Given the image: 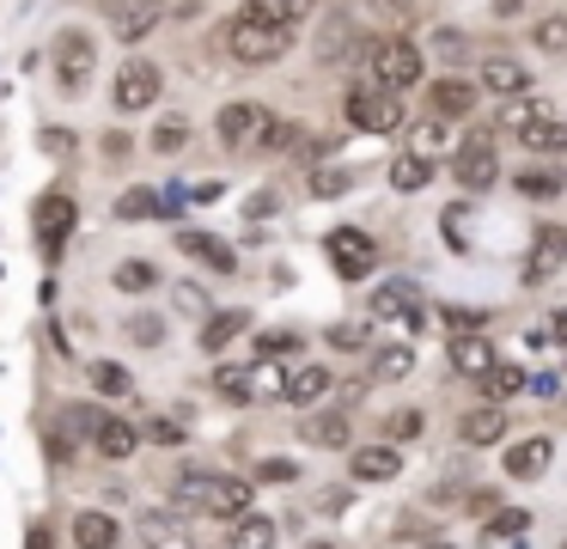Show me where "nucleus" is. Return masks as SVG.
Returning a JSON list of instances; mask_svg holds the SVG:
<instances>
[{
  "instance_id": "nucleus-1",
  "label": "nucleus",
  "mask_w": 567,
  "mask_h": 549,
  "mask_svg": "<svg viewBox=\"0 0 567 549\" xmlns=\"http://www.w3.org/2000/svg\"><path fill=\"white\" fill-rule=\"evenodd\" d=\"M172 512H208V519H245L250 512V482H238V476H220V470H189L172 482Z\"/></svg>"
},
{
  "instance_id": "nucleus-2",
  "label": "nucleus",
  "mask_w": 567,
  "mask_h": 549,
  "mask_svg": "<svg viewBox=\"0 0 567 549\" xmlns=\"http://www.w3.org/2000/svg\"><path fill=\"white\" fill-rule=\"evenodd\" d=\"M367 68H372V85H379V92H396V98H403L409 85H421L427 55H421L415 43H403V37H379V43L367 49Z\"/></svg>"
},
{
  "instance_id": "nucleus-3",
  "label": "nucleus",
  "mask_w": 567,
  "mask_h": 549,
  "mask_svg": "<svg viewBox=\"0 0 567 549\" xmlns=\"http://www.w3.org/2000/svg\"><path fill=\"white\" fill-rule=\"evenodd\" d=\"M226 49H233V61H245V68H269V61H281L287 49H293V31L245 12V19H233V31H226Z\"/></svg>"
},
{
  "instance_id": "nucleus-4",
  "label": "nucleus",
  "mask_w": 567,
  "mask_h": 549,
  "mask_svg": "<svg viewBox=\"0 0 567 549\" xmlns=\"http://www.w3.org/2000/svg\"><path fill=\"white\" fill-rule=\"evenodd\" d=\"M342 110H348V122H354V129H367V134L403 129V98L379 92V85H354V92L342 98Z\"/></svg>"
},
{
  "instance_id": "nucleus-5",
  "label": "nucleus",
  "mask_w": 567,
  "mask_h": 549,
  "mask_svg": "<svg viewBox=\"0 0 567 549\" xmlns=\"http://www.w3.org/2000/svg\"><path fill=\"white\" fill-rule=\"evenodd\" d=\"M452 177L464 183V190H488V183H501V159H494V134L488 129L464 134V146L452 153Z\"/></svg>"
},
{
  "instance_id": "nucleus-6",
  "label": "nucleus",
  "mask_w": 567,
  "mask_h": 549,
  "mask_svg": "<svg viewBox=\"0 0 567 549\" xmlns=\"http://www.w3.org/2000/svg\"><path fill=\"white\" fill-rule=\"evenodd\" d=\"M275 110L269 104H250V98H238V104H226L220 116H214V129H220V141L233 146V153H245V146H257L262 134H269Z\"/></svg>"
},
{
  "instance_id": "nucleus-7",
  "label": "nucleus",
  "mask_w": 567,
  "mask_h": 549,
  "mask_svg": "<svg viewBox=\"0 0 567 549\" xmlns=\"http://www.w3.org/2000/svg\"><path fill=\"white\" fill-rule=\"evenodd\" d=\"M159 61H123L116 68V85H111V98H116V110H153L159 104Z\"/></svg>"
},
{
  "instance_id": "nucleus-8",
  "label": "nucleus",
  "mask_w": 567,
  "mask_h": 549,
  "mask_svg": "<svg viewBox=\"0 0 567 549\" xmlns=\"http://www.w3.org/2000/svg\"><path fill=\"white\" fill-rule=\"evenodd\" d=\"M74 220H80L74 195H62V190L43 195L38 214H31V226H38V251H43V256H62V244H68V232H74Z\"/></svg>"
},
{
  "instance_id": "nucleus-9",
  "label": "nucleus",
  "mask_w": 567,
  "mask_h": 549,
  "mask_svg": "<svg viewBox=\"0 0 567 549\" xmlns=\"http://www.w3.org/2000/svg\"><path fill=\"white\" fill-rule=\"evenodd\" d=\"M50 55H55V80H62L68 92H80V85L92 80V61H99V49H92L86 31H62Z\"/></svg>"
},
{
  "instance_id": "nucleus-10",
  "label": "nucleus",
  "mask_w": 567,
  "mask_h": 549,
  "mask_svg": "<svg viewBox=\"0 0 567 549\" xmlns=\"http://www.w3.org/2000/svg\"><path fill=\"white\" fill-rule=\"evenodd\" d=\"M330 263H336V275H342V281H360L372 263H379V244H372L367 232L342 226V232H330Z\"/></svg>"
},
{
  "instance_id": "nucleus-11",
  "label": "nucleus",
  "mask_w": 567,
  "mask_h": 549,
  "mask_svg": "<svg viewBox=\"0 0 567 549\" xmlns=\"http://www.w3.org/2000/svg\"><path fill=\"white\" fill-rule=\"evenodd\" d=\"M470 110H476V85L470 80H433L427 85V116L433 122H457V116H470Z\"/></svg>"
},
{
  "instance_id": "nucleus-12",
  "label": "nucleus",
  "mask_w": 567,
  "mask_h": 549,
  "mask_svg": "<svg viewBox=\"0 0 567 549\" xmlns=\"http://www.w3.org/2000/svg\"><path fill=\"white\" fill-rule=\"evenodd\" d=\"M135 531H141V549H196L184 512H141Z\"/></svg>"
},
{
  "instance_id": "nucleus-13",
  "label": "nucleus",
  "mask_w": 567,
  "mask_h": 549,
  "mask_svg": "<svg viewBox=\"0 0 567 549\" xmlns=\"http://www.w3.org/2000/svg\"><path fill=\"white\" fill-rule=\"evenodd\" d=\"M159 12H165V0H111V31L123 43H141L159 24Z\"/></svg>"
},
{
  "instance_id": "nucleus-14",
  "label": "nucleus",
  "mask_w": 567,
  "mask_h": 549,
  "mask_svg": "<svg viewBox=\"0 0 567 549\" xmlns=\"http://www.w3.org/2000/svg\"><path fill=\"white\" fill-rule=\"evenodd\" d=\"M367 37L354 31V19H330L323 24V37H318V61L323 68H342V61H354V55H367Z\"/></svg>"
},
{
  "instance_id": "nucleus-15",
  "label": "nucleus",
  "mask_w": 567,
  "mask_h": 549,
  "mask_svg": "<svg viewBox=\"0 0 567 549\" xmlns=\"http://www.w3.org/2000/svg\"><path fill=\"white\" fill-rule=\"evenodd\" d=\"M549 458H555V446L543 434H530V439H518L501 464H506V476H513V482H537V476L549 470Z\"/></svg>"
},
{
  "instance_id": "nucleus-16",
  "label": "nucleus",
  "mask_w": 567,
  "mask_h": 549,
  "mask_svg": "<svg viewBox=\"0 0 567 549\" xmlns=\"http://www.w3.org/2000/svg\"><path fill=\"white\" fill-rule=\"evenodd\" d=\"M177 251H184V256H196V263H208L214 275H233V268H238L233 244H226V238H214V232H177Z\"/></svg>"
},
{
  "instance_id": "nucleus-17",
  "label": "nucleus",
  "mask_w": 567,
  "mask_h": 549,
  "mask_svg": "<svg viewBox=\"0 0 567 549\" xmlns=\"http://www.w3.org/2000/svg\"><path fill=\"white\" fill-rule=\"evenodd\" d=\"M135 439H141V434L123 421V415H99V421H92V451H104L111 464L135 458Z\"/></svg>"
},
{
  "instance_id": "nucleus-18",
  "label": "nucleus",
  "mask_w": 567,
  "mask_h": 549,
  "mask_svg": "<svg viewBox=\"0 0 567 549\" xmlns=\"http://www.w3.org/2000/svg\"><path fill=\"white\" fill-rule=\"evenodd\" d=\"M348 470H354V482H391V476L403 470V451L396 446H360V451H348Z\"/></svg>"
},
{
  "instance_id": "nucleus-19",
  "label": "nucleus",
  "mask_w": 567,
  "mask_h": 549,
  "mask_svg": "<svg viewBox=\"0 0 567 549\" xmlns=\"http://www.w3.org/2000/svg\"><path fill=\"white\" fill-rule=\"evenodd\" d=\"M457 439H464V446H501V439H506V409H501V403L470 409L464 421H457Z\"/></svg>"
},
{
  "instance_id": "nucleus-20",
  "label": "nucleus",
  "mask_w": 567,
  "mask_h": 549,
  "mask_svg": "<svg viewBox=\"0 0 567 549\" xmlns=\"http://www.w3.org/2000/svg\"><path fill=\"white\" fill-rule=\"evenodd\" d=\"M306 439L311 446H348V439H354V409H348V403H336V409H323V415H311L306 421Z\"/></svg>"
},
{
  "instance_id": "nucleus-21",
  "label": "nucleus",
  "mask_w": 567,
  "mask_h": 549,
  "mask_svg": "<svg viewBox=\"0 0 567 549\" xmlns=\"http://www.w3.org/2000/svg\"><path fill=\"white\" fill-rule=\"evenodd\" d=\"M518 141H525L530 153H567V122L549 116V110H537V116L518 122Z\"/></svg>"
},
{
  "instance_id": "nucleus-22",
  "label": "nucleus",
  "mask_w": 567,
  "mask_h": 549,
  "mask_svg": "<svg viewBox=\"0 0 567 549\" xmlns=\"http://www.w3.org/2000/svg\"><path fill=\"white\" fill-rule=\"evenodd\" d=\"M494 360H501V354H494V342H488V336H452V373L482 378Z\"/></svg>"
},
{
  "instance_id": "nucleus-23",
  "label": "nucleus",
  "mask_w": 567,
  "mask_h": 549,
  "mask_svg": "<svg viewBox=\"0 0 567 549\" xmlns=\"http://www.w3.org/2000/svg\"><path fill=\"white\" fill-rule=\"evenodd\" d=\"M245 329H250V312H238V305H233V312H214L208 324H202V354L233 348V342L245 336Z\"/></svg>"
},
{
  "instance_id": "nucleus-24",
  "label": "nucleus",
  "mask_w": 567,
  "mask_h": 549,
  "mask_svg": "<svg viewBox=\"0 0 567 549\" xmlns=\"http://www.w3.org/2000/svg\"><path fill=\"white\" fill-rule=\"evenodd\" d=\"M74 549H116V519L99 507L74 512Z\"/></svg>"
},
{
  "instance_id": "nucleus-25",
  "label": "nucleus",
  "mask_w": 567,
  "mask_h": 549,
  "mask_svg": "<svg viewBox=\"0 0 567 549\" xmlns=\"http://www.w3.org/2000/svg\"><path fill=\"white\" fill-rule=\"evenodd\" d=\"M323 390H330V373H323V366H299V373L281 378V397L299 403V409H306V403H318Z\"/></svg>"
},
{
  "instance_id": "nucleus-26",
  "label": "nucleus",
  "mask_w": 567,
  "mask_h": 549,
  "mask_svg": "<svg viewBox=\"0 0 567 549\" xmlns=\"http://www.w3.org/2000/svg\"><path fill=\"white\" fill-rule=\"evenodd\" d=\"M482 85L488 92H501V98H525V85H530V73L518 68V61H482Z\"/></svg>"
},
{
  "instance_id": "nucleus-27",
  "label": "nucleus",
  "mask_w": 567,
  "mask_h": 549,
  "mask_svg": "<svg viewBox=\"0 0 567 549\" xmlns=\"http://www.w3.org/2000/svg\"><path fill=\"white\" fill-rule=\"evenodd\" d=\"M409 373H415V348H409V342L372 348V378H409Z\"/></svg>"
},
{
  "instance_id": "nucleus-28",
  "label": "nucleus",
  "mask_w": 567,
  "mask_h": 549,
  "mask_svg": "<svg viewBox=\"0 0 567 549\" xmlns=\"http://www.w3.org/2000/svg\"><path fill=\"white\" fill-rule=\"evenodd\" d=\"M233 549H275V519H262V512L233 519Z\"/></svg>"
},
{
  "instance_id": "nucleus-29",
  "label": "nucleus",
  "mask_w": 567,
  "mask_h": 549,
  "mask_svg": "<svg viewBox=\"0 0 567 549\" xmlns=\"http://www.w3.org/2000/svg\"><path fill=\"white\" fill-rule=\"evenodd\" d=\"M391 183H396V190H427V183H433V159H421V153L391 159Z\"/></svg>"
},
{
  "instance_id": "nucleus-30",
  "label": "nucleus",
  "mask_w": 567,
  "mask_h": 549,
  "mask_svg": "<svg viewBox=\"0 0 567 549\" xmlns=\"http://www.w3.org/2000/svg\"><path fill=\"white\" fill-rule=\"evenodd\" d=\"M311 12V0H250V19H269V24H287L293 31L299 19Z\"/></svg>"
},
{
  "instance_id": "nucleus-31",
  "label": "nucleus",
  "mask_w": 567,
  "mask_h": 549,
  "mask_svg": "<svg viewBox=\"0 0 567 549\" xmlns=\"http://www.w3.org/2000/svg\"><path fill=\"white\" fill-rule=\"evenodd\" d=\"M530 43H537L543 55H561V49H567V19H561V12L537 19V24H530Z\"/></svg>"
},
{
  "instance_id": "nucleus-32",
  "label": "nucleus",
  "mask_w": 567,
  "mask_h": 549,
  "mask_svg": "<svg viewBox=\"0 0 567 549\" xmlns=\"http://www.w3.org/2000/svg\"><path fill=\"white\" fill-rule=\"evenodd\" d=\"M537 263H530V275H543V268H561L567 263V232H537Z\"/></svg>"
},
{
  "instance_id": "nucleus-33",
  "label": "nucleus",
  "mask_w": 567,
  "mask_h": 549,
  "mask_svg": "<svg viewBox=\"0 0 567 549\" xmlns=\"http://www.w3.org/2000/svg\"><path fill=\"white\" fill-rule=\"evenodd\" d=\"M518 385H525V373H518V366H501V360H494L488 373H482V390H488L494 403H501V397H513Z\"/></svg>"
},
{
  "instance_id": "nucleus-34",
  "label": "nucleus",
  "mask_w": 567,
  "mask_h": 549,
  "mask_svg": "<svg viewBox=\"0 0 567 549\" xmlns=\"http://www.w3.org/2000/svg\"><path fill=\"white\" fill-rule=\"evenodd\" d=\"M409 299H415V293H409L403 281H384V287L372 293V317H396V312H409Z\"/></svg>"
},
{
  "instance_id": "nucleus-35",
  "label": "nucleus",
  "mask_w": 567,
  "mask_h": 549,
  "mask_svg": "<svg viewBox=\"0 0 567 549\" xmlns=\"http://www.w3.org/2000/svg\"><path fill=\"white\" fill-rule=\"evenodd\" d=\"M92 385H99L104 397H128V390H135V378H128L116 360H99V366H92Z\"/></svg>"
},
{
  "instance_id": "nucleus-36",
  "label": "nucleus",
  "mask_w": 567,
  "mask_h": 549,
  "mask_svg": "<svg viewBox=\"0 0 567 549\" xmlns=\"http://www.w3.org/2000/svg\"><path fill=\"white\" fill-rule=\"evenodd\" d=\"M214 390H220L226 403H250V397H257V390H250V373H238V366H220V373H214Z\"/></svg>"
},
{
  "instance_id": "nucleus-37",
  "label": "nucleus",
  "mask_w": 567,
  "mask_h": 549,
  "mask_svg": "<svg viewBox=\"0 0 567 549\" xmlns=\"http://www.w3.org/2000/svg\"><path fill=\"white\" fill-rule=\"evenodd\" d=\"M348 183H354V171H348V165H323V171H311V195H342Z\"/></svg>"
},
{
  "instance_id": "nucleus-38",
  "label": "nucleus",
  "mask_w": 567,
  "mask_h": 549,
  "mask_svg": "<svg viewBox=\"0 0 567 549\" xmlns=\"http://www.w3.org/2000/svg\"><path fill=\"white\" fill-rule=\"evenodd\" d=\"M153 281H159V268H153V263H123V268H116V287H123V293H147Z\"/></svg>"
},
{
  "instance_id": "nucleus-39",
  "label": "nucleus",
  "mask_w": 567,
  "mask_h": 549,
  "mask_svg": "<svg viewBox=\"0 0 567 549\" xmlns=\"http://www.w3.org/2000/svg\"><path fill=\"white\" fill-rule=\"evenodd\" d=\"M116 214H123V220H147V214H159V195H153V190H128L123 202H116Z\"/></svg>"
},
{
  "instance_id": "nucleus-40",
  "label": "nucleus",
  "mask_w": 567,
  "mask_h": 549,
  "mask_svg": "<svg viewBox=\"0 0 567 549\" xmlns=\"http://www.w3.org/2000/svg\"><path fill=\"white\" fill-rule=\"evenodd\" d=\"M299 348V329H262L257 336V354L262 360H275V354H293Z\"/></svg>"
},
{
  "instance_id": "nucleus-41",
  "label": "nucleus",
  "mask_w": 567,
  "mask_h": 549,
  "mask_svg": "<svg viewBox=\"0 0 567 549\" xmlns=\"http://www.w3.org/2000/svg\"><path fill=\"white\" fill-rule=\"evenodd\" d=\"M409 141H415V153L421 159H433V153H440V146H445V122H415V134H409Z\"/></svg>"
},
{
  "instance_id": "nucleus-42",
  "label": "nucleus",
  "mask_w": 567,
  "mask_h": 549,
  "mask_svg": "<svg viewBox=\"0 0 567 549\" xmlns=\"http://www.w3.org/2000/svg\"><path fill=\"white\" fill-rule=\"evenodd\" d=\"M384 434H391V439H415L421 434V409H391V415H384Z\"/></svg>"
},
{
  "instance_id": "nucleus-43",
  "label": "nucleus",
  "mask_w": 567,
  "mask_h": 549,
  "mask_svg": "<svg viewBox=\"0 0 567 549\" xmlns=\"http://www.w3.org/2000/svg\"><path fill=\"white\" fill-rule=\"evenodd\" d=\"M482 324H488L482 312H445V329H452V336H482Z\"/></svg>"
},
{
  "instance_id": "nucleus-44",
  "label": "nucleus",
  "mask_w": 567,
  "mask_h": 549,
  "mask_svg": "<svg viewBox=\"0 0 567 549\" xmlns=\"http://www.w3.org/2000/svg\"><path fill=\"white\" fill-rule=\"evenodd\" d=\"M299 476V464L293 458H269V464H257V482H293Z\"/></svg>"
},
{
  "instance_id": "nucleus-45",
  "label": "nucleus",
  "mask_w": 567,
  "mask_h": 549,
  "mask_svg": "<svg viewBox=\"0 0 567 549\" xmlns=\"http://www.w3.org/2000/svg\"><path fill=\"white\" fill-rule=\"evenodd\" d=\"M153 146H159V153H177V146H184V122H159V129H153Z\"/></svg>"
},
{
  "instance_id": "nucleus-46",
  "label": "nucleus",
  "mask_w": 567,
  "mask_h": 549,
  "mask_svg": "<svg viewBox=\"0 0 567 549\" xmlns=\"http://www.w3.org/2000/svg\"><path fill=\"white\" fill-rule=\"evenodd\" d=\"M330 342H336V348H367V324H336Z\"/></svg>"
},
{
  "instance_id": "nucleus-47",
  "label": "nucleus",
  "mask_w": 567,
  "mask_h": 549,
  "mask_svg": "<svg viewBox=\"0 0 567 549\" xmlns=\"http://www.w3.org/2000/svg\"><path fill=\"white\" fill-rule=\"evenodd\" d=\"M513 531H525V512H494V519H488V537H513Z\"/></svg>"
},
{
  "instance_id": "nucleus-48",
  "label": "nucleus",
  "mask_w": 567,
  "mask_h": 549,
  "mask_svg": "<svg viewBox=\"0 0 567 549\" xmlns=\"http://www.w3.org/2000/svg\"><path fill=\"white\" fill-rule=\"evenodd\" d=\"M555 190H561L555 171H549V177H543V171H530V177H525V195H555Z\"/></svg>"
},
{
  "instance_id": "nucleus-49",
  "label": "nucleus",
  "mask_w": 567,
  "mask_h": 549,
  "mask_svg": "<svg viewBox=\"0 0 567 549\" xmlns=\"http://www.w3.org/2000/svg\"><path fill=\"white\" fill-rule=\"evenodd\" d=\"M43 153H74V134H68V129H43Z\"/></svg>"
},
{
  "instance_id": "nucleus-50",
  "label": "nucleus",
  "mask_w": 567,
  "mask_h": 549,
  "mask_svg": "<svg viewBox=\"0 0 567 549\" xmlns=\"http://www.w3.org/2000/svg\"><path fill=\"white\" fill-rule=\"evenodd\" d=\"M128 336H135V342H159L165 324H153V317H135V324H128Z\"/></svg>"
},
{
  "instance_id": "nucleus-51",
  "label": "nucleus",
  "mask_w": 567,
  "mask_h": 549,
  "mask_svg": "<svg viewBox=\"0 0 567 549\" xmlns=\"http://www.w3.org/2000/svg\"><path fill=\"white\" fill-rule=\"evenodd\" d=\"M245 214H250V220H269V214H275V195H269V190H262V195H250V207H245Z\"/></svg>"
},
{
  "instance_id": "nucleus-52",
  "label": "nucleus",
  "mask_w": 567,
  "mask_h": 549,
  "mask_svg": "<svg viewBox=\"0 0 567 549\" xmlns=\"http://www.w3.org/2000/svg\"><path fill=\"white\" fill-rule=\"evenodd\" d=\"M367 7H372V12H384V19H403L409 0H367Z\"/></svg>"
},
{
  "instance_id": "nucleus-53",
  "label": "nucleus",
  "mask_w": 567,
  "mask_h": 549,
  "mask_svg": "<svg viewBox=\"0 0 567 549\" xmlns=\"http://www.w3.org/2000/svg\"><path fill=\"white\" fill-rule=\"evenodd\" d=\"M433 49H440V55H457V49H464V37H457V31H440V37H433Z\"/></svg>"
},
{
  "instance_id": "nucleus-54",
  "label": "nucleus",
  "mask_w": 567,
  "mask_h": 549,
  "mask_svg": "<svg viewBox=\"0 0 567 549\" xmlns=\"http://www.w3.org/2000/svg\"><path fill=\"white\" fill-rule=\"evenodd\" d=\"M318 507H323V512H342V507H348V495H342V488H323Z\"/></svg>"
},
{
  "instance_id": "nucleus-55",
  "label": "nucleus",
  "mask_w": 567,
  "mask_h": 549,
  "mask_svg": "<svg viewBox=\"0 0 567 549\" xmlns=\"http://www.w3.org/2000/svg\"><path fill=\"white\" fill-rule=\"evenodd\" d=\"M147 434H153V439H159V446H177V439H184V434H177V427H172V421H153V427H147Z\"/></svg>"
},
{
  "instance_id": "nucleus-56",
  "label": "nucleus",
  "mask_w": 567,
  "mask_h": 549,
  "mask_svg": "<svg viewBox=\"0 0 567 549\" xmlns=\"http://www.w3.org/2000/svg\"><path fill=\"white\" fill-rule=\"evenodd\" d=\"M549 342H561V348H567V305L549 317Z\"/></svg>"
},
{
  "instance_id": "nucleus-57",
  "label": "nucleus",
  "mask_w": 567,
  "mask_h": 549,
  "mask_svg": "<svg viewBox=\"0 0 567 549\" xmlns=\"http://www.w3.org/2000/svg\"><path fill=\"white\" fill-rule=\"evenodd\" d=\"M421 549H452V543H440V537H427V543H421Z\"/></svg>"
}]
</instances>
